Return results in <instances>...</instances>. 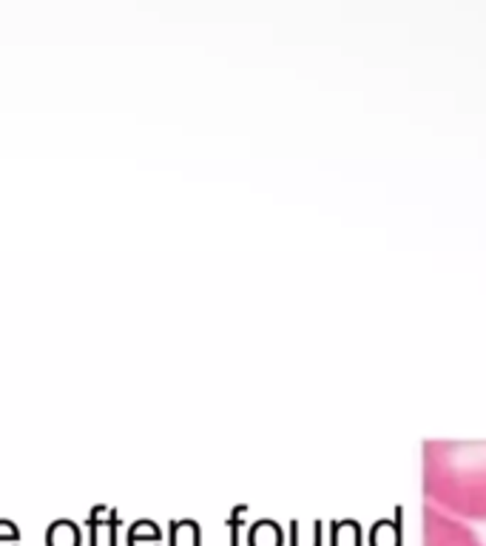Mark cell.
<instances>
[{"mask_svg":"<svg viewBox=\"0 0 486 546\" xmlns=\"http://www.w3.org/2000/svg\"><path fill=\"white\" fill-rule=\"evenodd\" d=\"M424 495L449 518L486 521V441H426Z\"/></svg>","mask_w":486,"mask_h":546,"instance_id":"cell-1","label":"cell"},{"mask_svg":"<svg viewBox=\"0 0 486 546\" xmlns=\"http://www.w3.org/2000/svg\"><path fill=\"white\" fill-rule=\"evenodd\" d=\"M424 546H483L478 535L458 518L444 515L435 507H424Z\"/></svg>","mask_w":486,"mask_h":546,"instance_id":"cell-2","label":"cell"}]
</instances>
